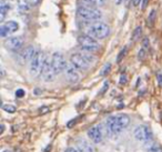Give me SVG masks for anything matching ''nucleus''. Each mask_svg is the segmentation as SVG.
Wrapping results in <instances>:
<instances>
[{
    "label": "nucleus",
    "mask_w": 162,
    "mask_h": 152,
    "mask_svg": "<svg viewBox=\"0 0 162 152\" xmlns=\"http://www.w3.org/2000/svg\"><path fill=\"white\" fill-rule=\"evenodd\" d=\"M106 89H108V82H104V84H103V88H102V90L100 91V93H104V91H106Z\"/></svg>",
    "instance_id": "obj_31"
},
{
    "label": "nucleus",
    "mask_w": 162,
    "mask_h": 152,
    "mask_svg": "<svg viewBox=\"0 0 162 152\" xmlns=\"http://www.w3.org/2000/svg\"><path fill=\"white\" fill-rule=\"evenodd\" d=\"M36 53H37L36 48L33 46H28L27 48H25L23 50L19 52V60L21 63H27L33 59Z\"/></svg>",
    "instance_id": "obj_13"
},
{
    "label": "nucleus",
    "mask_w": 162,
    "mask_h": 152,
    "mask_svg": "<svg viewBox=\"0 0 162 152\" xmlns=\"http://www.w3.org/2000/svg\"><path fill=\"white\" fill-rule=\"evenodd\" d=\"M83 1L89 3V5L97 6V7H101L103 5H106V2H107V0H83Z\"/></svg>",
    "instance_id": "obj_19"
},
{
    "label": "nucleus",
    "mask_w": 162,
    "mask_h": 152,
    "mask_svg": "<svg viewBox=\"0 0 162 152\" xmlns=\"http://www.w3.org/2000/svg\"><path fill=\"white\" fill-rule=\"evenodd\" d=\"M51 62L56 74H60L61 72H64V69L68 64L64 60L63 54L60 52H54L53 54H51Z\"/></svg>",
    "instance_id": "obj_6"
},
{
    "label": "nucleus",
    "mask_w": 162,
    "mask_h": 152,
    "mask_svg": "<svg viewBox=\"0 0 162 152\" xmlns=\"http://www.w3.org/2000/svg\"><path fill=\"white\" fill-rule=\"evenodd\" d=\"M148 152H162V148L159 145H152L148 149Z\"/></svg>",
    "instance_id": "obj_23"
},
{
    "label": "nucleus",
    "mask_w": 162,
    "mask_h": 152,
    "mask_svg": "<svg viewBox=\"0 0 162 152\" xmlns=\"http://www.w3.org/2000/svg\"><path fill=\"white\" fill-rule=\"evenodd\" d=\"M56 72L53 70V67H52V62H51V56L47 54V58H46V62H44V66H43V70L41 73V77H42V80L46 82H51L54 80V77H56Z\"/></svg>",
    "instance_id": "obj_8"
},
{
    "label": "nucleus",
    "mask_w": 162,
    "mask_h": 152,
    "mask_svg": "<svg viewBox=\"0 0 162 152\" xmlns=\"http://www.w3.org/2000/svg\"><path fill=\"white\" fill-rule=\"evenodd\" d=\"M26 1H27L28 3H30L31 6H33V5H38L40 0H26Z\"/></svg>",
    "instance_id": "obj_28"
},
{
    "label": "nucleus",
    "mask_w": 162,
    "mask_h": 152,
    "mask_svg": "<svg viewBox=\"0 0 162 152\" xmlns=\"http://www.w3.org/2000/svg\"><path fill=\"white\" fill-rule=\"evenodd\" d=\"M110 69H111V63H110V62H108L107 64H104V66H103V68H102L100 74H101V76H107V74L109 73Z\"/></svg>",
    "instance_id": "obj_21"
},
{
    "label": "nucleus",
    "mask_w": 162,
    "mask_h": 152,
    "mask_svg": "<svg viewBox=\"0 0 162 152\" xmlns=\"http://www.w3.org/2000/svg\"><path fill=\"white\" fill-rule=\"evenodd\" d=\"M78 44L82 50L87 51V52H96L99 50L100 46L98 43L97 39L92 38L88 35H81L78 37Z\"/></svg>",
    "instance_id": "obj_5"
},
{
    "label": "nucleus",
    "mask_w": 162,
    "mask_h": 152,
    "mask_svg": "<svg viewBox=\"0 0 162 152\" xmlns=\"http://www.w3.org/2000/svg\"><path fill=\"white\" fill-rule=\"evenodd\" d=\"M76 144H77V149L79 152H93V147L84 139L78 140Z\"/></svg>",
    "instance_id": "obj_15"
},
{
    "label": "nucleus",
    "mask_w": 162,
    "mask_h": 152,
    "mask_svg": "<svg viewBox=\"0 0 162 152\" xmlns=\"http://www.w3.org/2000/svg\"><path fill=\"white\" fill-rule=\"evenodd\" d=\"M141 33H142V27H137L134 31H133V33H132V37H131V40L132 41H137L140 37H141Z\"/></svg>",
    "instance_id": "obj_18"
},
{
    "label": "nucleus",
    "mask_w": 162,
    "mask_h": 152,
    "mask_svg": "<svg viewBox=\"0 0 162 152\" xmlns=\"http://www.w3.org/2000/svg\"><path fill=\"white\" fill-rule=\"evenodd\" d=\"M11 9V6L10 3L8 2V1H5V0H2L1 1V3H0V21L2 22V21L5 20V17H6V15H7V12Z\"/></svg>",
    "instance_id": "obj_16"
},
{
    "label": "nucleus",
    "mask_w": 162,
    "mask_h": 152,
    "mask_svg": "<svg viewBox=\"0 0 162 152\" xmlns=\"http://www.w3.org/2000/svg\"><path fill=\"white\" fill-rule=\"evenodd\" d=\"M70 62L78 70H88L91 66L82 53H73L70 58Z\"/></svg>",
    "instance_id": "obj_9"
},
{
    "label": "nucleus",
    "mask_w": 162,
    "mask_h": 152,
    "mask_svg": "<svg viewBox=\"0 0 162 152\" xmlns=\"http://www.w3.org/2000/svg\"><path fill=\"white\" fill-rule=\"evenodd\" d=\"M132 1H133V5H134V6H139V3L141 2L142 0H132Z\"/></svg>",
    "instance_id": "obj_35"
},
{
    "label": "nucleus",
    "mask_w": 162,
    "mask_h": 152,
    "mask_svg": "<svg viewBox=\"0 0 162 152\" xmlns=\"http://www.w3.org/2000/svg\"><path fill=\"white\" fill-rule=\"evenodd\" d=\"M125 53H127V47H124V48H122L120 52H119V54H118V57H117V62L118 63H120L123 59V57L125 56Z\"/></svg>",
    "instance_id": "obj_22"
},
{
    "label": "nucleus",
    "mask_w": 162,
    "mask_h": 152,
    "mask_svg": "<svg viewBox=\"0 0 162 152\" xmlns=\"http://www.w3.org/2000/svg\"><path fill=\"white\" fill-rule=\"evenodd\" d=\"M143 46H144V47H148V46H149V39H148V38H144V39H143Z\"/></svg>",
    "instance_id": "obj_33"
},
{
    "label": "nucleus",
    "mask_w": 162,
    "mask_h": 152,
    "mask_svg": "<svg viewBox=\"0 0 162 152\" xmlns=\"http://www.w3.org/2000/svg\"><path fill=\"white\" fill-rule=\"evenodd\" d=\"M39 111H40V113H43V112H48V111H49V108H48V107H41Z\"/></svg>",
    "instance_id": "obj_30"
},
{
    "label": "nucleus",
    "mask_w": 162,
    "mask_h": 152,
    "mask_svg": "<svg viewBox=\"0 0 162 152\" xmlns=\"http://www.w3.org/2000/svg\"><path fill=\"white\" fill-rule=\"evenodd\" d=\"M144 56H145V51H144L143 48H141L140 51H139V53H138V58H139V60H142V59L144 58Z\"/></svg>",
    "instance_id": "obj_24"
},
{
    "label": "nucleus",
    "mask_w": 162,
    "mask_h": 152,
    "mask_svg": "<svg viewBox=\"0 0 162 152\" xmlns=\"http://www.w3.org/2000/svg\"><path fill=\"white\" fill-rule=\"evenodd\" d=\"M148 2H149V0H142V9H145L147 8V6H148Z\"/></svg>",
    "instance_id": "obj_29"
},
{
    "label": "nucleus",
    "mask_w": 162,
    "mask_h": 152,
    "mask_svg": "<svg viewBox=\"0 0 162 152\" xmlns=\"http://www.w3.org/2000/svg\"><path fill=\"white\" fill-rule=\"evenodd\" d=\"M46 58H47V53H44L43 51H37L36 56L30 61V70L29 71L32 77L37 78L41 76L44 62H46Z\"/></svg>",
    "instance_id": "obj_3"
},
{
    "label": "nucleus",
    "mask_w": 162,
    "mask_h": 152,
    "mask_svg": "<svg viewBox=\"0 0 162 152\" xmlns=\"http://www.w3.org/2000/svg\"><path fill=\"white\" fill-rule=\"evenodd\" d=\"M2 152H11V151H9V150H3Z\"/></svg>",
    "instance_id": "obj_38"
},
{
    "label": "nucleus",
    "mask_w": 162,
    "mask_h": 152,
    "mask_svg": "<svg viewBox=\"0 0 162 152\" xmlns=\"http://www.w3.org/2000/svg\"><path fill=\"white\" fill-rule=\"evenodd\" d=\"M134 138L138 141L141 142H149L152 139V132L150 128L145 124H140L134 129Z\"/></svg>",
    "instance_id": "obj_7"
},
{
    "label": "nucleus",
    "mask_w": 162,
    "mask_h": 152,
    "mask_svg": "<svg viewBox=\"0 0 162 152\" xmlns=\"http://www.w3.org/2000/svg\"><path fill=\"white\" fill-rule=\"evenodd\" d=\"M31 9V5L28 3L26 0H19L18 5H17V10H19L20 12H28Z\"/></svg>",
    "instance_id": "obj_17"
},
{
    "label": "nucleus",
    "mask_w": 162,
    "mask_h": 152,
    "mask_svg": "<svg viewBox=\"0 0 162 152\" xmlns=\"http://www.w3.org/2000/svg\"><path fill=\"white\" fill-rule=\"evenodd\" d=\"M18 29H19V23L13 20H10L1 26V28H0V36H1V38H5V37L9 36L11 33L16 32Z\"/></svg>",
    "instance_id": "obj_11"
},
{
    "label": "nucleus",
    "mask_w": 162,
    "mask_h": 152,
    "mask_svg": "<svg viewBox=\"0 0 162 152\" xmlns=\"http://www.w3.org/2000/svg\"><path fill=\"white\" fill-rule=\"evenodd\" d=\"M5 74H6V73H5V70H3V68H1V78H3V77H5Z\"/></svg>",
    "instance_id": "obj_36"
},
{
    "label": "nucleus",
    "mask_w": 162,
    "mask_h": 152,
    "mask_svg": "<svg viewBox=\"0 0 162 152\" xmlns=\"http://www.w3.org/2000/svg\"><path fill=\"white\" fill-rule=\"evenodd\" d=\"M25 40L23 38L18 36V37H10L5 41V47L11 51H20L21 48L23 47Z\"/></svg>",
    "instance_id": "obj_10"
},
{
    "label": "nucleus",
    "mask_w": 162,
    "mask_h": 152,
    "mask_svg": "<svg viewBox=\"0 0 162 152\" xmlns=\"http://www.w3.org/2000/svg\"><path fill=\"white\" fill-rule=\"evenodd\" d=\"M78 16L86 21H98L102 18V12L98 8L81 6L78 9Z\"/></svg>",
    "instance_id": "obj_4"
},
{
    "label": "nucleus",
    "mask_w": 162,
    "mask_h": 152,
    "mask_svg": "<svg viewBox=\"0 0 162 152\" xmlns=\"http://www.w3.org/2000/svg\"><path fill=\"white\" fill-rule=\"evenodd\" d=\"M86 33L92 38L97 39V40L98 39H106L110 33V28L104 22L94 21L86 28Z\"/></svg>",
    "instance_id": "obj_2"
},
{
    "label": "nucleus",
    "mask_w": 162,
    "mask_h": 152,
    "mask_svg": "<svg viewBox=\"0 0 162 152\" xmlns=\"http://www.w3.org/2000/svg\"><path fill=\"white\" fill-rule=\"evenodd\" d=\"M116 2H117V3H118V5H119V3H120V2H121V0H117V1H116Z\"/></svg>",
    "instance_id": "obj_37"
},
{
    "label": "nucleus",
    "mask_w": 162,
    "mask_h": 152,
    "mask_svg": "<svg viewBox=\"0 0 162 152\" xmlns=\"http://www.w3.org/2000/svg\"><path fill=\"white\" fill-rule=\"evenodd\" d=\"M129 124H130V118L124 113L112 115L107 120V128L113 134L121 133Z\"/></svg>",
    "instance_id": "obj_1"
},
{
    "label": "nucleus",
    "mask_w": 162,
    "mask_h": 152,
    "mask_svg": "<svg viewBox=\"0 0 162 152\" xmlns=\"http://www.w3.org/2000/svg\"><path fill=\"white\" fill-rule=\"evenodd\" d=\"M25 96V91L22 90V89H18L17 91H16V97L17 98H22Z\"/></svg>",
    "instance_id": "obj_26"
},
{
    "label": "nucleus",
    "mask_w": 162,
    "mask_h": 152,
    "mask_svg": "<svg viewBox=\"0 0 162 152\" xmlns=\"http://www.w3.org/2000/svg\"><path fill=\"white\" fill-rule=\"evenodd\" d=\"M87 134H88L89 139L94 143H100L102 141V139H103L101 129H100V127H97V125L90 128L87 132Z\"/></svg>",
    "instance_id": "obj_14"
},
{
    "label": "nucleus",
    "mask_w": 162,
    "mask_h": 152,
    "mask_svg": "<svg viewBox=\"0 0 162 152\" xmlns=\"http://www.w3.org/2000/svg\"><path fill=\"white\" fill-rule=\"evenodd\" d=\"M2 109L5 110L6 112H8V113H15L16 110H17V108L13 106V104H2Z\"/></svg>",
    "instance_id": "obj_20"
},
{
    "label": "nucleus",
    "mask_w": 162,
    "mask_h": 152,
    "mask_svg": "<svg viewBox=\"0 0 162 152\" xmlns=\"http://www.w3.org/2000/svg\"><path fill=\"white\" fill-rule=\"evenodd\" d=\"M158 81H159V84L162 86V74H158Z\"/></svg>",
    "instance_id": "obj_34"
},
{
    "label": "nucleus",
    "mask_w": 162,
    "mask_h": 152,
    "mask_svg": "<svg viewBox=\"0 0 162 152\" xmlns=\"http://www.w3.org/2000/svg\"><path fill=\"white\" fill-rule=\"evenodd\" d=\"M64 152H79V151L77 149H74V148H67Z\"/></svg>",
    "instance_id": "obj_32"
},
{
    "label": "nucleus",
    "mask_w": 162,
    "mask_h": 152,
    "mask_svg": "<svg viewBox=\"0 0 162 152\" xmlns=\"http://www.w3.org/2000/svg\"><path fill=\"white\" fill-rule=\"evenodd\" d=\"M64 76H66V79L68 80V82L70 83H76V82L79 81V72H78V69L72 64V63H69L67 64L66 69H64Z\"/></svg>",
    "instance_id": "obj_12"
},
{
    "label": "nucleus",
    "mask_w": 162,
    "mask_h": 152,
    "mask_svg": "<svg viewBox=\"0 0 162 152\" xmlns=\"http://www.w3.org/2000/svg\"><path fill=\"white\" fill-rule=\"evenodd\" d=\"M127 82V77H125V74H121V77H120V84H123V83H125Z\"/></svg>",
    "instance_id": "obj_27"
},
{
    "label": "nucleus",
    "mask_w": 162,
    "mask_h": 152,
    "mask_svg": "<svg viewBox=\"0 0 162 152\" xmlns=\"http://www.w3.org/2000/svg\"><path fill=\"white\" fill-rule=\"evenodd\" d=\"M154 18H155V10L153 9V10L150 12V15H149V22H153V20H154Z\"/></svg>",
    "instance_id": "obj_25"
}]
</instances>
